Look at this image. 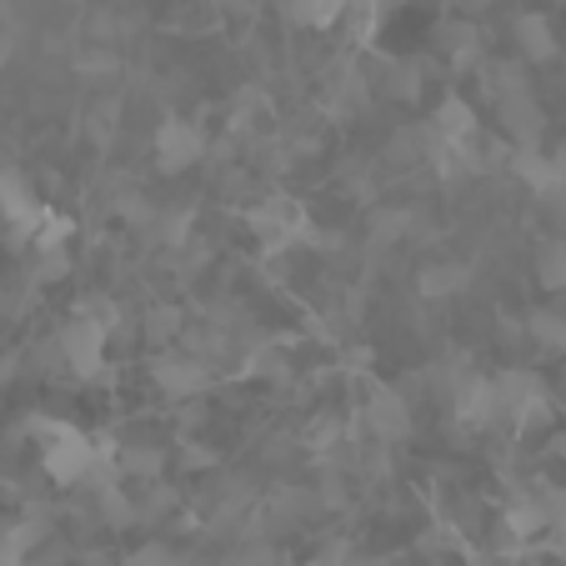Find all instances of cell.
Masks as SVG:
<instances>
[{"mask_svg":"<svg viewBox=\"0 0 566 566\" xmlns=\"http://www.w3.org/2000/svg\"><path fill=\"white\" fill-rule=\"evenodd\" d=\"M496 116H502V130L516 140V150H536L542 146V106L532 101V91H512V96H496Z\"/></svg>","mask_w":566,"mask_h":566,"instance_id":"5","label":"cell"},{"mask_svg":"<svg viewBox=\"0 0 566 566\" xmlns=\"http://www.w3.org/2000/svg\"><path fill=\"white\" fill-rule=\"evenodd\" d=\"M552 171H556V186H562V196H566V146L552 150Z\"/></svg>","mask_w":566,"mask_h":566,"instance_id":"23","label":"cell"},{"mask_svg":"<svg viewBox=\"0 0 566 566\" xmlns=\"http://www.w3.org/2000/svg\"><path fill=\"white\" fill-rule=\"evenodd\" d=\"M156 156H160V171L166 176H181V171H191L196 160L206 156V136H201V126H191V120H160V130H156Z\"/></svg>","mask_w":566,"mask_h":566,"instance_id":"4","label":"cell"},{"mask_svg":"<svg viewBox=\"0 0 566 566\" xmlns=\"http://www.w3.org/2000/svg\"><path fill=\"white\" fill-rule=\"evenodd\" d=\"M101 506H106V516H111L116 526H130V522H136V502L126 496V486H106V492H101Z\"/></svg>","mask_w":566,"mask_h":566,"instance_id":"18","label":"cell"},{"mask_svg":"<svg viewBox=\"0 0 566 566\" xmlns=\"http://www.w3.org/2000/svg\"><path fill=\"white\" fill-rule=\"evenodd\" d=\"M156 381L166 386L171 396H196V391H206L211 371H206L201 356H160V361H156Z\"/></svg>","mask_w":566,"mask_h":566,"instance_id":"8","label":"cell"},{"mask_svg":"<svg viewBox=\"0 0 566 566\" xmlns=\"http://www.w3.org/2000/svg\"><path fill=\"white\" fill-rule=\"evenodd\" d=\"M431 136L447 140V146H467V140H476V111H471L461 96H447L437 106V126H431Z\"/></svg>","mask_w":566,"mask_h":566,"instance_id":"9","label":"cell"},{"mask_svg":"<svg viewBox=\"0 0 566 566\" xmlns=\"http://www.w3.org/2000/svg\"><path fill=\"white\" fill-rule=\"evenodd\" d=\"M106 326H101L96 316H86V311H75V321L61 332V356H65V366H71L75 376H96L101 371V356H106Z\"/></svg>","mask_w":566,"mask_h":566,"instance_id":"3","label":"cell"},{"mask_svg":"<svg viewBox=\"0 0 566 566\" xmlns=\"http://www.w3.org/2000/svg\"><path fill=\"white\" fill-rule=\"evenodd\" d=\"M516 45H522L526 61H556V31L542 11L516 15Z\"/></svg>","mask_w":566,"mask_h":566,"instance_id":"11","label":"cell"},{"mask_svg":"<svg viewBox=\"0 0 566 566\" xmlns=\"http://www.w3.org/2000/svg\"><path fill=\"white\" fill-rule=\"evenodd\" d=\"M0 211H6V221L25 235V231H41V221L51 216V206L35 201V191L15 171H6L0 176Z\"/></svg>","mask_w":566,"mask_h":566,"instance_id":"7","label":"cell"},{"mask_svg":"<svg viewBox=\"0 0 566 566\" xmlns=\"http://www.w3.org/2000/svg\"><path fill=\"white\" fill-rule=\"evenodd\" d=\"M546 526H552V516H546L542 496H532V502H516L512 512H506V532H512V536H542Z\"/></svg>","mask_w":566,"mask_h":566,"instance_id":"15","label":"cell"},{"mask_svg":"<svg viewBox=\"0 0 566 566\" xmlns=\"http://www.w3.org/2000/svg\"><path fill=\"white\" fill-rule=\"evenodd\" d=\"M536 276H542L546 291H562L566 286V241H542L536 247Z\"/></svg>","mask_w":566,"mask_h":566,"instance_id":"14","label":"cell"},{"mask_svg":"<svg viewBox=\"0 0 566 566\" xmlns=\"http://www.w3.org/2000/svg\"><path fill=\"white\" fill-rule=\"evenodd\" d=\"M526 332H532L546 352H562L566 356V316H556V311H532Z\"/></svg>","mask_w":566,"mask_h":566,"instance_id":"17","label":"cell"},{"mask_svg":"<svg viewBox=\"0 0 566 566\" xmlns=\"http://www.w3.org/2000/svg\"><path fill=\"white\" fill-rule=\"evenodd\" d=\"M516 176H522L526 186H532L536 196H562V186H556V171H552V156H542V150H516Z\"/></svg>","mask_w":566,"mask_h":566,"instance_id":"13","label":"cell"},{"mask_svg":"<svg viewBox=\"0 0 566 566\" xmlns=\"http://www.w3.org/2000/svg\"><path fill=\"white\" fill-rule=\"evenodd\" d=\"M221 6H226V11H247L251 0H221Z\"/></svg>","mask_w":566,"mask_h":566,"instance_id":"24","label":"cell"},{"mask_svg":"<svg viewBox=\"0 0 566 566\" xmlns=\"http://www.w3.org/2000/svg\"><path fill=\"white\" fill-rule=\"evenodd\" d=\"M35 536H41V526H21V522L0 526V566H21Z\"/></svg>","mask_w":566,"mask_h":566,"instance_id":"16","label":"cell"},{"mask_svg":"<svg viewBox=\"0 0 566 566\" xmlns=\"http://www.w3.org/2000/svg\"><path fill=\"white\" fill-rule=\"evenodd\" d=\"M126 566H181V562H176L166 546H140V552L126 556Z\"/></svg>","mask_w":566,"mask_h":566,"instance_id":"21","label":"cell"},{"mask_svg":"<svg viewBox=\"0 0 566 566\" xmlns=\"http://www.w3.org/2000/svg\"><path fill=\"white\" fill-rule=\"evenodd\" d=\"M461 286V266H431V271H421V296H447V291H457Z\"/></svg>","mask_w":566,"mask_h":566,"instance_id":"19","label":"cell"},{"mask_svg":"<svg viewBox=\"0 0 566 566\" xmlns=\"http://www.w3.org/2000/svg\"><path fill=\"white\" fill-rule=\"evenodd\" d=\"M65 271H71V256L61 251H41V266H35V281H61Z\"/></svg>","mask_w":566,"mask_h":566,"instance_id":"20","label":"cell"},{"mask_svg":"<svg viewBox=\"0 0 566 566\" xmlns=\"http://www.w3.org/2000/svg\"><path fill=\"white\" fill-rule=\"evenodd\" d=\"M366 431H371L376 441H401L411 431V407L391 386H376L371 391V401H366Z\"/></svg>","mask_w":566,"mask_h":566,"instance_id":"6","label":"cell"},{"mask_svg":"<svg viewBox=\"0 0 566 566\" xmlns=\"http://www.w3.org/2000/svg\"><path fill=\"white\" fill-rule=\"evenodd\" d=\"M35 431L45 437V451H41L45 476L61 481V486H75V481L91 476V467H96V437L65 427V421H35Z\"/></svg>","mask_w":566,"mask_h":566,"instance_id":"1","label":"cell"},{"mask_svg":"<svg viewBox=\"0 0 566 566\" xmlns=\"http://www.w3.org/2000/svg\"><path fill=\"white\" fill-rule=\"evenodd\" d=\"M186 231H191V211H176V216H160V235L171 241V247H181Z\"/></svg>","mask_w":566,"mask_h":566,"instance_id":"22","label":"cell"},{"mask_svg":"<svg viewBox=\"0 0 566 566\" xmlns=\"http://www.w3.org/2000/svg\"><path fill=\"white\" fill-rule=\"evenodd\" d=\"M496 411H502L512 427H536V421H546L552 417V396H546L542 376L536 371L496 376Z\"/></svg>","mask_w":566,"mask_h":566,"instance_id":"2","label":"cell"},{"mask_svg":"<svg viewBox=\"0 0 566 566\" xmlns=\"http://www.w3.org/2000/svg\"><path fill=\"white\" fill-rule=\"evenodd\" d=\"M346 6L352 0H286V15L296 25H306V31H332L346 15Z\"/></svg>","mask_w":566,"mask_h":566,"instance_id":"12","label":"cell"},{"mask_svg":"<svg viewBox=\"0 0 566 566\" xmlns=\"http://www.w3.org/2000/svg\"><path fill=\"white\" fill-rule=\"evenodd\" d=\"M457 417L467 421V427H486V421L502 417V411H496V381L471 376V381L461 386V396H457Z\"/></svg>","mask_w":566,"mask_h":566,"instance_id":"10","label":"cell"},{"mask_svg":"<svg viewBox=\"0 0 566 566\" xmlns=\"http://www.w3.org/2000/svg\"><path fill=\"white\" fill-rule=\"evenodd\" d=\"M562 457H566V437H562Z\"/></svg>","mask_w":566,"mask_h":566,"instance_id":"26","label":"cell"},{"mask_svg":"<svg viewBox=\"0 0 566 566\" xmlns=\"http://www.w3.org/2000/svg\"><path fill=\"white\" fill-rule=\"evenodd\" d=\"M467 6H492V0H467Z\"/></svg>","mask_w":566,"mask_h":566,"instance_id":"25","label":"cell"}]
</instances>
